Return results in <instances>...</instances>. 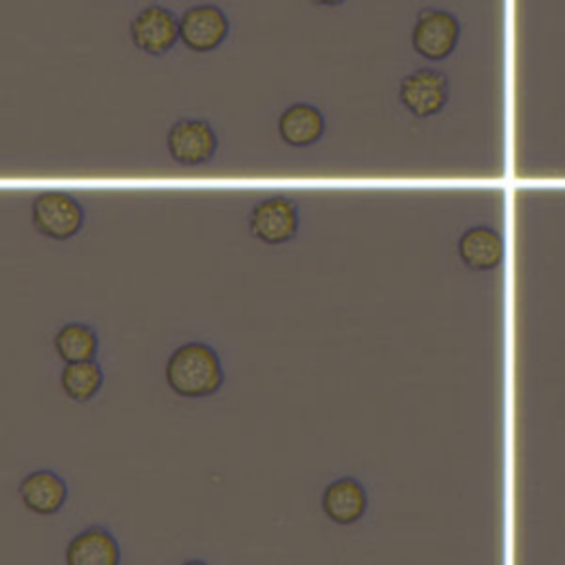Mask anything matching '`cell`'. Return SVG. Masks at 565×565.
Here are the masks:
<instances>
[{"label": "cell", "mask_w": 565, "mask_h": 565, "mask_svg": "<svg viewBox=\"0 0 565 565\" xmlns=\"http://www.w3.org/2000/svg\"><path fill=\"white\" fill-rule=\"evenodd\" d=\"M166 384L179 397L214 395L225 380V371L216 349L201 340L179 344L166 362Z\"/></svg>", "instance_id": "obj_1"}, {"label": "cell", "mask_w": 565, "mask_h": 565, "mask_svg": "<svg viewBox=\"0 0 565 565\" xmlns=\"http://www.w3.org/2000/svg\"><path fill=\"white\" fill-rule=\"evenodd\" d=\"M461 40V22L452 11L426 7L417 13V20L411 31L413 51L428 60L441 62L448 60Z\"/></svg>", "instance_id": "obj_2"}, {"label": "cell", "mask_w": 565, "mask_h": 565, "mask_svg": "<svg viewBox=\"0 0 565 565\" xmlns=\"http://www.w3.org/2000/svg\"><path fill=\"white\" fill-rule=\"evenodd\" d=\"M128 38L137 51L163 57L181 42V15L163 4H148L130 20Z\"/></svg>", "instance_id": "obj_3"}, {"label": "cell", "mask_w": 565, "mask_h": 565, "mask_svg": "<svg viewBox=\"0 0 565 565\" xmlns=\"http://www.w3.org/2000/svg\"><path fill=\"white\" fill-rule=\"evenodd\" d=\"M86 212L77 196L64 190H44L31 203V221L35 230L53 241L73 238L84 225Z\"/></svg>", "instance_id": "obj_4"}, {"label": "cell", "mask_w": 565, "mask_h": 565, "mask_svg": "<svg viewBox=\"0 0 565 565\" xmlns=\"http://www.w3.org/2000/svg\"><path fill=\"white\" fill-rule=\"evenodd\" d=\"M300 205L291 196L271 194L252 205L247 230L265 245H282L298 234Z\"/></svg>", "instance_id": "obj_5"}, {"label": "cell", "mask_w": 565, "mask_h": 565, "mask_svg": "<svg viewBox=\"0 0 565 565\" xmlns=\"http://www.w3.org/2000/svg\"><path fill=\"white\" fill-rule=\"evenodd\" d=\"M397 97H399V104L415 119L437 117L448 106V99H450L448 75L428 66L415 68L413 73L402 77Z\"/></svg>", "instance_id": "obj_6"}, {"label": "cell", "mask_w": 565, "mask_h": 565, "mask_svg": "<svg viewBox=\"0 0 565 565\" xmlns=\"http://www.w3.org/2000/svg\"><path fill=\"white\" fill-rule=\"evenodd\" d=\"M166 148L177 166L199 168L214 159L218 150V137L210 121L183 117L170 126L166 135Z\"/></svg>", "instance_id": "obj_7"}, {"label": "cell", "mask_w": 565, "mask_h": 565, "mask_svg": "<svg viewBox=\"0 0 565 565\" xmlns=\"http://www.w3.org/2000/svg\"><path fill=\"white\" fill-rule=\"evenodd\" d=\"M230 38L227 13L212 2L192 4L181 13V44L190 53H212Z\"/></svg>", "instance_id": "obj_8"}, {"label": "cell", "mask_w": 565, "mask_h": 565, "mask_svg": "<svg viewBox=\"0 0 565 565\" xmlns=\"http://www.w3.org/2000/svg\"><path fill=\"white\" fill-rule=\"evenodd\" d=\"M322 512L338 525H351L360 521L369 508V492L355 477H338L322 490Z\"/></svg>", "instance_id": "obj_9"}, {"label": "cell", "mask_w": 565, "mask_h": 565, "mask_svg": "<svg viewBox=\"0 0 565 565\" xmlns=\"http://www.w3.org/2000/svg\"><path fill=\"white\" fill-rule=\"evenodd\" d=\"M18 494L26 510L49 516L57 514L66 503L68 486L55 470L40 468L22 477V481L18 483Z\"/></svg>", "instance_id": "obj_10"}, {"label": "cell", "mask_w": 565, "mask_h": 565, "mask_svg": "<svg viewBox=\"0 0 565 565\" xmlns=\"http://www.w3.org/2000/svg\"><path fill=\"white\" fill-rule=\"evenodd\" d=\"M121 547L115 534L104 525L79 530L66 545V565H117Z\"/></svg>", "instance_id": "obj_11"}, {"label": "cell", "mask_w": 565, "mask_h": 565, "mask_svg": "<svg viewBox=\"0 0 565 565\" xmlns=\"http://www.w3.org/2000/svg\"><path fill=\"white\" fill-rule=\"evenodd\" d=\"M457 254L468 269L490 271L501 265L505 243L499 230L490 225H472L461 232L457 241Z\"/></svg>", "instance_id": "obj_12"}, {"label": "cell", "mask_w": 565, "mask_h": 565, "mask_svg": "<svg viewBox=\"0 0 565 565\" xmlns=\"http://www.w3.org/2000/svg\"><path fill=\"white\" fill-rule=\"evenodd\" d=\"M327 130L324 115L311 104H291L278 117V135L289 148L316 146Z\"/></svg>", "instance_id": "obj_13"}, {"label": "cell", "mask_w": 565, "mask_h": 565, "mask_svg": "<svg viewBox=\"0 0 565 565\" xmlns=\"http://www.w3.org/2000/svg\"><path fill=\"white\" fill-rule=\"evenodd\" d=\"M53 347L60 360L64 362H82L93 360L99 347L97 331L79 320H71L57 329L53 335Z\"/></svg>", "instance_id": "obj_14"}, {"label": "cell", "mask_w": 565, "mask_h": 565, "mask_svg": "<svg viewBox=\"0 0 565 565\" xmlns=\"http://www.w3.org/2000/svg\"><path fill=\"white\" fill-rule=\"evenodd\" d=\"M60 384L66 397H71L73 402H88L99 393L104 384L102 364L95 358L82 362H64Z\"/></svg>", "instance_id": "obj_15"}, {"label": "cell", "mask_w": 565, "mask_h": 565, "mask_svg": "<svg viewBox=\"0 0 565 565\" xmlns=\"http://www.w3.org/2000/svg\"><path fill=\"white\" fill-rule=\"evenodd\" d=\"M311 4H316V7H327V9H333V7H340V4H344L347 0H309Z\"/></svg>", "instance_id": "obj_16"}]
</instances>
